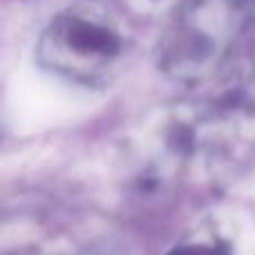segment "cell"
Masks as SVG:
<instances>
[{
    "label": "cell",
    "instance_id": "3",
    "mask_svg": "<svg viewBox=\"0 0 255 255\" xmlns=\"http://www.w3.org/2000/svg\"><path fill=\"white\" fill-rule=\"evenodd\" d=\"M168 255H233L231 247L226 242L217 240H195V242H184L175 247Z\"/></svg>",
    "mask_w": 255,
    "mask_h": 255
},
{
    "label": "cell",
    "instance_id": "1",
    "mask_svg": "<svg viewBox=\"0 0 255 255\" xmlns=\"http://www.w3.org/2000/svg\"><path fill=\"white\" fill-rule=\"evenodd\" d=\"M132 52V31L115 7L83 0L61 9L36 45L40 67L88 88L112 83Z\"/></svg>",
    "mask_w": 255,
    "mask_h": 255
},
{
    "label": "cell",
    "instance_id": "2",
    "mask_svg": "<svg viewBox=\"0 0 255 255\" xmlns=\"http://www.w3.org/2000/svg\"><path fill=\"white\" fill-rule=\"evenodd\" d=\"M244 22L242 0H184L159 38V67L181 83L206 81L226 61Z\"/></svg>",
    "mask_w": 255,
    "mask_h": 255
}]
</instances>
